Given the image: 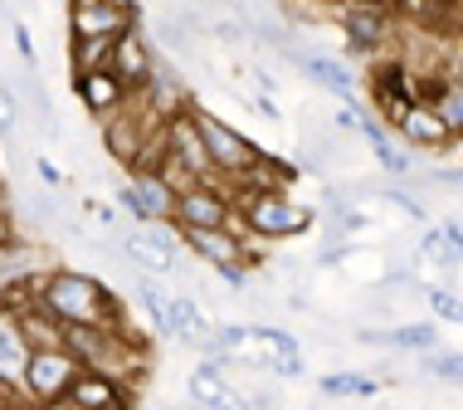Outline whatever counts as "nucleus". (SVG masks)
<instances>
[{
	"instance_id": "obj_26",
	"label": "nucleus",
	"mask_w": 463,
	"mask_h": 410,
	"mask_svg": "<svg viewBox=\"0 0 463 410\" xmlns=\"http://www.w3.org/2000/svg\"><path fill=\"white\" fill-rule=\"evenodd\" d=\"M303 357H273V362H269V377H279V381H298V377H303Z\"/></svg>"
},
{
	"instance_id": "obj_11",
	"label": "nucleus",
	"mask_w": 463,
	"mask_h": 410,
	"mask_svg": "<svg viewBox=\"0 0 463 410\" xmlns=\"http://www.w3.org/2000/svg\"><path fill=\"white\" fill-rule=\"evenodd\" d=\"M30 342H24V328L15 318V308L0 298V391L5 396H20V381H24V367H30Z\"/></svg>"
},
{
	"instance_id": "obj_5",
	"label": "nucleus",
	"mask_w": 463,
	"mask_h": 410,
	"mask_svg": "<svg viewBox=\"0 0 463 410\" xmlns=\"http://www.w3.org/2000/svg\"><path fill=\"white\" fill-rule=\"evenodd\" d=\"M73 377H79V362H73L64 347L34 352L30 367H24V381H20V396H15V401L30 405V410H40V405H49V401H64L69 386H73Z\"/></svg>"
},
{
	"instance_id": "obj_9",
	"label": "nucleus",
	"mask_w": 463,
	"mask_h": 410,
	"mask_svg": "<svg viewBox=\"0 0 463 410\" xmlns=\"http://www.w3.org/2000/svg\"><path fill=\"white\" fill-rule=\"evenodd\" d=\"M332 15L342 20L346 49H352V54H381V49L391 44L395 10H385V5H342V10H332Z\"/></svg>"
},
{
	"instance_id": "obj_16",
	"label": "nucleus",
	"mask_w": 463,
	"mask_h": 410,
	"mask_svg": "<svg viewBox=\"0 0 463 410\" xmlns=\"http://www.w3.org/2000/svg\"><path fill=\"white\" fill-rule=\"evenodd\" d=\"M132 298H137V308H142V318L152 322L156 338L171 342V289H166V283H161V279H146V273H137Z\"/></svg>"
},
{
	"instance_id": "obj_30",
	"label": "nucleus",
	"mask_w": 463,
	"mask_h": 410,
	"mask_svg": "<svg viewBox=\"0 0 463 410\" xmlns=\"http://www.w3.org/2000/svg\"><path fill=\"white\" fill-rule=\"evenodd\" d=\"M40 410H79V405H73L69 396H64V401H49V405H40Z\"/></svg>"
},
{
	"instance_id": "obj_12",
	"label": "nucleus",
	"mask_w": 463,
	"mask_h": 410,
	"mask_svg": "<svg viewBox=\"0 0 463 410\" xmlns=\"http://www.w3.org/2000/svg\"><path fill=\"white\" fill-rule=\"evenodd\" d=\"M132 201H137V225H176V201L181 195L171 191L156 171H137L128 181Z\"/></svg>"
},
{
	"instance_id": "obj_15",
	"label": "nucleus",
	"mask_w": 463,
	"mask_h": 410,
	"mask_svg": "<svg viewBox=\"0 0 463 410\" xmlns=\"http://www.w3.org/2000/svg\"><path fill=\"white\" fill-rule=\"evenodd\" d=\"M69 401L79 410H128L132 405V391L118 386V381L98 377V371H79L69 386Z\"/></svg>"
},
{
	"instance_id": "obj_34",
	"label": "nucleus",
	"mask_w": 463,
	"mask_h": 410,
	"mask_svg": "<svg viewBox=\"0 0 463 410\" xmlns=\"http://www.w3.org/2000/svg\"><path fill=\"white\" fill-rule=\"evenodd\" d=\"M5 401H10V396H5V391H0V405H5Z\"/></svg>"
},
{
	"instance_id": "obj_33",
	"label": "nucleus",
	"mask_w": 463,
	"mask_h": 410,
	"mask_svg": "<svg viewBox=\"0 0 463 410\" xmlns=\"http://www.w3.org/2000/svg\"><path fill=\"white\" fill-rule=\"evenodd\" d=\"M0 195H10V186H5V181H0Z\"/></svg>"
},
{
	"instance_id": "obj_20",
	"label": "nucleus",
	"mask_w": 463,
	"mask_h": 410,
	"mask_svg": "<svg viewBox=\"0 0 463 410\" xmlns=\"http://www.w3.org/2000/svg\"><path fill=\"white\" fill-rule=\"evenodd\" d=\"M249 338H254V342H264V347H269V357H303V352H307L298 332L273 328V322H249Z\"/></svg>"
},
{
	"instance_id": "obj_17",
	"label": "nucleus",
	"mask_w": 463,
	"mask_h": 410,
	"mask_svg": "<svg viewBox=\"0 0 463 410\" xmlns=\"http://www.w3.org/2000/svg\"><path fill=\"white\" fill-rule=\"evenodd\" d=\"M317 391L327 396V401H375V396H381V381H375L371 371H327V377H317Z\"/></svg>"
},
{
	"instance_id": "obj_8",
	"label": "nucleus",
	"mask_w": 463,
	"mask_h": 410,
	"mask_svg": "<svg viewBox=\"0 0 463 410\" xmlns=\"http://www.w3.org/2000/svg\"><path fill=\"white\" fill-rule=\"evenodd\" d=\"M234 201L224 195V181H200L181 191L176 201V230H230Z\"/></svg>"
},
{
	"instance_id": "obj_21",
	"label": "nucleus",
	"mask_w": 463,
	"mask_h": 410,
	"mask_svg": "<svg viewBox=\"0 0 463 410\" xmlns=\"http://www.w3.org/2000/svg\"><path fill=\"white\" fill-rule=\"evenodd\" d=\"M210 40L224 49H240L249 44V10H224V15L210 20Z\"/></svg>"
},
{
	"instance_id": "obj_14",
	"label": "nucleus",
	"mask_w": 463,
	"mask_h": 410,
	"mask_svg": "<svg viewBox=\"0 0 463 410\" xmlns=\"http://www.w3.org/2000/svg\"><path fill=\"white\" fill-rule=\"evenodd\" d=\"M395 132L405 137L410 152H444V147L454 142V137H449V128L439 122V113H434L430 103H410L405 113H400Z\"/></svg>"
},
{
	"instance_id": "obj_3",
	"label": "nucleus",
	"mask_w": 463,
	"mask_h": 410,
	"mask_svg": "<svg viewBox=\"0 0 463 410\" xmlns=\"http://www.w3.org/2000/svg\"><path fill=\"white\" fill-rule=\"evenodd\" d=\"M191 122H195V137H200V147H205V161H210V171H215V181H244L249 171L264 161V152H259L234 122H224L220 113H210V108L191 103Z\"/></svg>"
},
{
	"instance_id": "obj_29",
	"label": "nucleus",
	"mask_w": 463,
	"mask_h": 410,
	"mask_svg": "<svg viewBox=\"0 0 463 410\" xmlns=\"http://www.w3.org/2000/svg\"><path fill=\"white\" fill-rule=\"evenodd\" d=\"M249 108H254V113L264 118V122H283V113H279V98H264V93H254V98H249Z\"/></svg>"
},
{
	"instance_id": "obj_6",
	"label": "nucleus",
	"mask_w": 463,
	"mask_h": 410,
	"mask_svg": "<svg viewBox=\"0 0 463 410\" xmlns=\"http://www.w3.org/2000/svg\"><path fill=\"white\" fill-rule=\"evenodd\" d=\"M69 20V40H118L132 24L146 20L142 5H118V0H79L64 10Z\"/></svg>"
},
{
	"instance_id": "obj_19",
	"label": "nucleus",
	"mask_w": 463,
	"mask_h": 410,
	"mask_svg": "<svg viewBox=\"0 0 463 410\" xmlns=\"http://www.w3.org/2000/svg\"><path fill=\"white\" fill-rule=\"evenodd\" d=\"M420 103H430L434 113H439V122L449 128V137L458 142V137H463V83H449V79L430 83V89L420 93Z\"/></svg>"
},
{
	"instance_id": "obj_10",
	"label": "nucleus",
	"mask_w": 463,
	"mask_h": 410,
	"mask_svg": "<svg viewBox=\"0 0 463 410\" xmlns=\"http://www.w3.org/2000/svg\"><path fill=\"white\" fill-rule=\"evenodd\" d=\"M152 59H156V49L146 44L142 24H132V30L118 34V44H112V64H108V73H112V79H118L128 93H142L146 79H152Z\"/></svg>"
},
{
	"instance_id": "obj_28",
	"label": "nucleus",
	"mask_w": 463,
	"mask_h": 410,
	"mask_svg": "<svg viewBox=\"0 0 463 410\" xmlns=\"http://www.w3.org/2000/svg\"><path fill=\"white\" fill-rule=\"evenodd\" d=\"M215 279L224 283V289H234V293H244V289H249V269H244V264H234V269H215Z\"/></svg>"
},
{
	"instance_id": "obj_23",
	"label": "nucleus",
	"mask_w": 463,
	"mask_h": 410,
	"mask_svg": "<svg viewBox=\"0 0 463 410\" xmlns=\"http://www.w3.org/2000/svg\"><path fill=\"white\" fill-rule=\"evenodd\" d=\"M420 371L424 377H434V381H449V386H458L463 391V352H430V357H420Z\"/></svg>"
},
{
	"instance_id": "obj_32",
	"label": "nucleus",
	"mask_w": 463,
	"mask_h": 410,
	"mask_svg": "<svg viewBox=\"0 0 463 410\" xmlns=\"http://www.w3.org/2000/svg\"><path fill=\"white\" fill-rule=\"evenodd\" d=\"M146 410H181V405H146Z\"/></svg>"
},
{
	"instance_id": "obj_27",
	"label": "nucleus",
	"mask_w": 463,
	"mask_h": 410,
	"mask_svg": "<svg viewBox=\"0 0 463 410\" xmlns=\"http://www.w3.org/2000/svg\"><path fill=\"white\" fill-rule=\"evenodd\" d=\"M15 250V215H10V201L0 195V254Z\"/></svg>"
},
{
	"instance_id": "obj_31",
	"label": "nucleus",
	"mask_w": 463,
	"mask_h": 410,
	"mask_svg": "<svg viewBox=\"0 0 463 410\" xmlns=\"http://www.w3.org/2000/svg\"><path fill=\"white\" fill-rule=\"evenodd\" d=\"M0 410H30V405H20V401H15V396H10V401H5V405H0Z\"/></svg>"
},
{
	"instance_id": "obj_1",
	"label": "nucleus",
	"mask_w": 463,
	"mask_h": 410,
	"mask_svg": "<svg viewBox=\"0 0 463 410\" xmlns=\"http://www.w3.org/2000/svg\"><path fill=\"white\" fill-rule=\"evenodd\" d=\"M34 303L44 308L59 328H128L122 298L89 269H44L34 273Z\"/></svg>"
},
{
	"instance_id": "obj_7",
	"label": "nucleus",
	"mask_w": 463,
	"mask_h": 410,
	"mask_svg": "<svg viewBox=\"0 0 463 410\" xmlns=\"http://www.w3.org/2000/svg\"><path fill=\"white\" fill-rule=\"evenodd\" d=\"M176 234H181V250L191 259H200L210 273L234 269V264H244V269L259 264L254 240H244V234H234V230H176Z\"/></svg>"
},
{
	"instance_id": "obj_24",
	"label": "nucleus",
	"mask_w": 463,
	"mask_h": 410,
	"mask_svg": "<svg viewBox=\"0 0 463 410\" xmlns=\"http://www.w3.org/2000/svg\"><path fill=\"white\" fill-rule=\"evenodd\" d=\"M30 171H34V181H44V191H64V171H59L44 152L30 157Z\"/></svg>"
},
{
	"instance_id": "obj_22",
	"label": "nucleus",
	"mask_w": 463,
	"mask_h": 410,
	"mask_svg": "<svg viewBox=\"0 0 463 410\" xmlns=\"http://www.w3.org/2000/svg\"><path fill=\"white\" fill-rule=\"evenodd\" d=\"M424 303H430V313L439 322H454V328H463V293L444 289V283H424Z\"/></svg>"
},
{
	"instance_id": "obj_2",
	"label": "nucleus",
	"mask_w": 463,
	"mask_h": 410,
	"mask_svg": "<svg viewBox=\"0 0 463 410\" xmlns=\"http://www.w3.org/2000/svg\"><path fill=\"white\" fill-rule=\"evenodd\" d=\"M234 215L249 240H298L317 225V210L293 201L288 191H259V195H234Z\"/></svg>"
},
{
	"instance_id": "obj_18",
	"label": "nucleus",
	"mask_w": 463,
	"mask_h": 410,
	"mask_svg": "<svg viewBox=\"0 0 463 410\" xmlns=\"http://www.w3.org/2000/svg\"><path fill=\"white\" fill-rule=\"evenodd\" d=\"M385 347L391 352H410V357H430V352H439V328L434 322H391L385 328Z\"/></svg>"
},
{
	"instance_id": "obj_13",
	"label": "nucleus",
	"mask_w": 463,
	"mask_h": 410,
	"mask_svg": "<svg viewBox=\"0 0 463 410\" xmlns=\"http://www.w3.org/2000/svg\"><path fill=\"white\" fill-rule=\"evenodd\" d=\"M73 93H79V103H83V113H93L98 122H108V118H118L122 108L132 103V93L122 89L118 79L103 69V73H83V79H73Z\"/></svg>"
},
{
	"instance_id": "obj_25",
	"label": "nucleus",
	"mask_w": 463,
	"mask_h": 410,
	"mask_svg": "<svg viewBox=\"0 0 463 410\" xmlns=\"http://www.w3.org/2000/svg\"><path fill=\"white\" fill-rule=\"evenodd\" d=\"M10 40H15V54H20V64H24V69H34V64H40V54H34V40H30V30H24L20 20L10 24Z\"/></svg>"
},
{
	"instance_id": "obj_4",
	"label": "nucleus",
	"mask_w": 463,
	"mask_h": 410,
	"mask_svg": "<svg viewBox=\"0 0 463 410\" xmlns=\"http://www.w3.org/2000/svg\"><path fill=\"white\" fill-rule=\"evenodd\" d=\"M279 59H283V64H293L307 83L327 89L332 98H342V103H356V93H361V73L346 64V59L322 54V49H307V44H298V40H293V44H283V49H279Z\"/></svg>"
}]
</instances>
